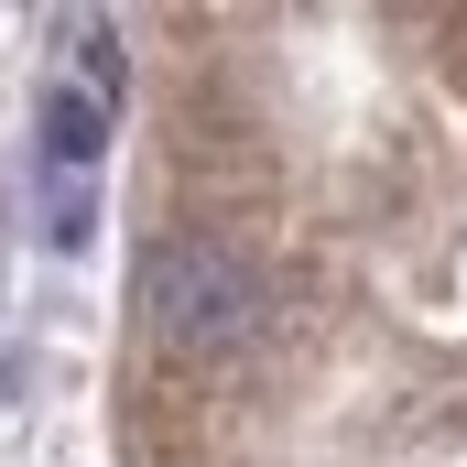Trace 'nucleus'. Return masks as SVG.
I'll return each instance as SVG.
<instances>
[{"instance_id": "f257e3e1", "label": "nucleus", "mask_w": 467, "mask_h": 467, "mask_svg": "<svg viewBox=\"0 0 467 467\" xmlns=\"http://www.w3.org/2000/svg\"><path fill=\"white\" fill-rule=\"evenodd\" d=\"M130 294H141V327H152L174 358H229V348H250V337L272 327V283H261V261L229 250V239H207V229L152 239L141 272H130Z\"/></svg>"}, {"instance_id": "f03ea898", "label": "nucleus", "mask_w": 467, "mask_h": 467, "mask_svg": "<svg viewBox=\"0 0 467 467\" xmlns=\"http://www.w3.org/2000/svg\"><path fill=\"white\" fill-rule=\"evenodd\" d=\"M44 141H55V163H99V99L66 88V99L44 109Z\"/></svg>"}]
</instances>
